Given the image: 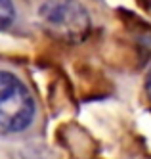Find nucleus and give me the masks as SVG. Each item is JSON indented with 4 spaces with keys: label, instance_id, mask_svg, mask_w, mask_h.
<instances>
[{
    "label": "nucleus",
    "instance_id": "nucleus-1",
    "mask_svg": "<svg viewBox=\"0 0 151 159\" xmlns=\"http://www.w3.org/2000/svg\"><path fill=\"white\" fill-rule=\"evenodd\" d=\"M40 104L27 73L0 60V136H31L40 129Z\"/></svg>",
    "mask_w": 151,
    "mask_h": 159
},
{
    "label": "nucleus",
    "instance_id": "nucleus-2",
    "mask_svg": "<svg viewBox=\"0 0 151 159\" xmlns=\"http://www.w3.org/2000/svg\"><path fill=\"white\" fill-rule=\"evenodd\" d=\"M38 17L50 35L65 42H80L90 31V17L77 0H46Z\"/></svg>",
    "mask_w": 151,
    "mask_h": 159
},
{
    "label": "nucleus",
    "instance_id": "nucleus-3",
    "mask_svg": "<svg viewBox=\"0 0 151 159\" xmlns=\"http://www.w3.org/2000/svg\"><path fill=\"white\" fill-rule=\"evenodd\" d=\"M17 4L16 0H0V31H8L17 21Z\"/></svg>",
    "mask_w": 151,
    "mask_h": 159
},
{
    "label": "nucleus",
    "instance_id": "nucleus-4",
    "mask_svg": "<svg viewBox=\"0 0 151 159\" xmlns=\"http://www.w3.org/2000/svg\"><path fill=\"white\" fill-rule=\"evenodd\" d=\"M145 94H147V100L151 104V71L147 73V79H145Z\"/></svg>",
    "mask_w": 151,
    "mask_h": 159
}]
</instances>
